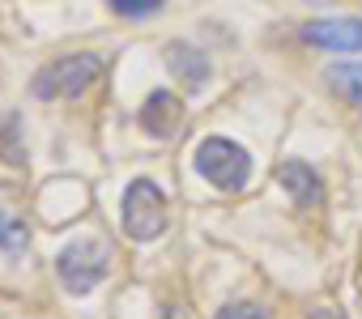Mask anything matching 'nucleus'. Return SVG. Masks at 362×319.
Here are the masks:
<instances>
[{
	"label": "nucleus",
	"mask_w": 362,
	"mask_h": 319,
	"mask_svg": "<svg viewBox=\"0 0 362 319\" xmlns=\"http://www.w3.org/2000/svg\"><path fill=\"white\" fill-rule=\"evenodd\" d=\"M218 319H269V315L260 306H252V302H230V306L218 311Z\"/></svg>",
	"instance_id": "11"
},
{
	"label": "nucleus",
	"mask_w": 362,
	"mask_h": 319,
	"mask_svg": "<svg viewBox=\"0 0 362 319\" xmlns=\"http://www.w3.org/2000/svg\"><path fill=\"white\" fill-rule=\"evenodd\" d=\"M103 73V56L98 52H73L52 60L47 68L35 73V98L52 102V98H81Z\"/></svg>",
	"instance_id": "1"
},
{
	"label": "nucleus",
	"mask_w": 362,
	"mask_h": 319,
	"mask_svg": "<svg viewBox=\"0 0 362 319\" xmlns=\"http://www.w3.org/2000/svg\"><path fill=\"white\" fill-rule=\"evenodd\" d=\"M307 5H332V0H307Z\"/></svg>",
	"instance_id": "13"
},
{
	"label": "nucleus",
	"mask_w": 362,
	"mask_h": 319,
	"mask_svg": "<svg viewBox=\"0 0 362 319\" xmlns=\"http://www.w3.org/2000/svg\"><path fill=\"white\" fill-rule=\"evenodd\" d=\"M197 171L222 192H243L252 179V157L230 136H205L197 145Z\"/></svg>",
	"instance_id": "2"
},
{
	"label": "nucleus",
	"mask_w": 362,
	"mask_h": 319,
	"mask_svg": "<svg viewBox=\"0 0 362 319\" xmlns=\"http://www.w3.org/2000/svg\"><path fill=\"white\" fill-rule=\"evenodd\" d=\"M307 319H345V315H341V311H332V306H320V311H311Z\"/></svg>",
	"instance_id": "12"
},
{
	"label": "nucleus",
	"mask_w": 362,
	"mask_h": 319,
	"mask_svg": "<svg viewBox=\"0 0 362 319\" xmlns=\"http://www.w3.org/2000/svg\"><path fill=\"white\" fill-rule=\"evenodd\" d=\"M56 272L69 294H90L111 272V247L103 239H77L56 255Z\"/></svg>",
	"instance_id": "3"
},
{
	"label": "nucleus",
	"mask_w": 362,
	"mask_h": 319,
	"mask_svg": "<svg viewBox=\"0 0 362 319\" xmlns=\"http://www.w3.org/2000/svg\"><path fill=\"white\" fill-rule=\"evenodd\" d=\"M324 77H328V85H332L349 107L362 111V64H332Z\"/></svg>",
	"instance_id": "9"
},
{
	"label": "nucleus",
	"mask_w": 362,
	"mask_h": 319,
	"mask_svg": "<svg viewBox=\"0 0 362 319\" xmlns=\"http://www.w3.org/2000/svg\"><path fill=\"white\" fill-rule=\"evenodd\" d=\"M303 43L324 52H362V22L358 18H320L298 30Z\"/></svg>",
	"instance_id": "5"
},
{
	"label": "nucleus",
	"mask_w": 362,
	"mask_h": 319,
	"mask_svg": "<svg viewBox=\"0 0 362 319\" xmlns=\"http://www.w3.org/2000/svg\"><path fill=\"white\" fill-rule=\"evenodd\" d=\"M166 68H170V77L184 85V90H201L205 81H209V60H205V52H197L192 43H166Z\"/></svg>",
	"instance_id": "7"
},
{
	"label": "nucleus",
	"mask_w": 362,
	"mask_h": 319,
	"mask_svg": "<svg viewBox=\"0 0 362 319\" xmlns=\"http://www.w3.org/2000/svg\"><path fill=\"white\" fill-rule=\"evenodd\" d=\"M111 9L119 18H149V13L162 9V0H111Z\"/></svg>",
	"instance_id": "10"
},
{
	"label": "nucleus",
	"mask_w": 362,
	"mask_h": 319,
	"mask_svg": "<svg viewBox=\"0 0 362 319\" xmlns=\"http://www.w3.org/2000/svg\"><path fill=\"white\" fill-rule=\"evenodd\" d=\"M277 179H281V188L307 209V205H320V192H324V183H320V175L307 167V162H298V157H294V162H281L277 167Z\"/></svg>",
	"instance_id": "8"
},
{
	"label": "nucleus",
	"mask_w": 362,
	"mask_h": 319,
	"mask_svg": "<svg viewBox=\"0 0 362 319\" xmlns=\"http://www.w3.org/2000/svg\"><path fill=\"white\" fill-rule=\"evenodd\" d=\"M124 230L136 243H153L166 230V196L153 179H132L124 192Z\"/></svg>",
	"instance_id": "4"
},
{
	"label": "nucleus",
	"mask_w": 362,
	"mask_h": 319,
	"mask_svg": "<svg viewBox=\"0 0 362 319\" xmlns=\"http://www.w3.org/2000/svg\"><path fill=\"white\" fill-rule=\"evenodd\" d=\"M141 128H145L149 136H158V140L179 136V128H184V102H179L170 90L149 94L145 107H141Z\"/></svg>",
	"instance_id": "6"
}]
</instances>
